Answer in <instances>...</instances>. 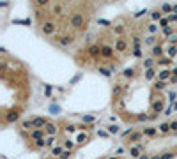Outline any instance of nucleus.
Segmentation results:
<instances>
[{
	"mask_svg": "<svg viewBox=\"0 0 177 159\" xmlns=\"http://www.w3.org/2000/svg\"><path fill=\"white\" fill-rule=\"evenodd\" d=\"M71 27L73 28H76V30H81V28H85V23H87V19H85V16L83 14H80V13H76V14H73L71 16Z\"/></svg>",
	"mask_w": 177,
	"mask_h": 159,
	"instance_id": "1",
	"label": "nucleus"
},
{
	"mask_svg": "<svg viewBox=\"0 0 177 159\" xmlns=\"http://www.w3.org/2000/svg\"><path fill=\"white\" fill-rule=\"evenodd\" d=\"M41 30H43V34H46V36H53L55 30H57V25L53 21H43V23H41Z\"/></svg>",
	"mask_w": 177,
	"mask_h": 159,
	"instance_id": "2",
	"label": "nucleus"
},
{
	"mask_svg": "<svg viewBox=\"0 0 177 159\" xmlns=\"http://www.w3.org/2000/svg\"><path fill=\"white\" fill-rule=\"evenodd\" d=\"M73 41H75V37L73 36H62V37H57V42L60 46H69L73 44Z\"/></svg>",
	"mask_w": 177,
	"mask_h": 159,
	"instance_id": "3",
	"label": "nucleus"
},
{
	"mask_svg": "<svg viewBox=\"0 0 177 159\" xmlns=\"http://www.w3.org/2000/svg\"><path fill=\"white\" fill-rule=\"evenodd\" d=\"M112 55H113V48L108 46V44H103L101 46V57L103 58H112Z\"/></svg>",
	"mask_w": 177,
	"mask_h": 159,
	"instance_id": "4",
	"label": "nucleus"
},
{
	"mask_svg": "<svg viewBox=\"0 0 177 159\" xmlns=\"http://www.w3.org/2000/svg\"><path fill=\"white\" fill-rule=\"evenodd\" d=\"M115 50L119 51V53H124V51H126L128 50V42L126 41H124V39H117V42H115Z\"/></svg>",
	"mask_w": 177,
	"mask_h": 159,
	"instance_id": "5",
	"label": "nucleus"
},
{
	"mask_svg": "<svg viewBox=\"0 0 177 159\" xmlns=\"http://www.w3.org/2000/svg\"><path fill=\"white\" fill-rule=\"evenodd\" d=\"M89 55L90 57H98V55H101V46L99 44H92V46H89Z\"/></svg>",
	"mask_w": 177,
	"mask_h": 159,
	"instance_id": "6",
	"label": "nucleus"
},
{
	"mask_svg": "<svg viewBox=\"0 0 177 159\" xmlns=\"http://www.w3.org/2000/svg\"><path fill=\"white\" fill-rule=\"evenodd\" d=\"M161 11H163V13H174V5H170V4H163V5H161Z\"/></svg>",
	"mask_w": 177,
	"mask_h": 159,
	"instance_id": "7",
	"label": "nucleus"
},
{
	"mask_svg": "<svg viewBox=\"0 0 177 159\" xmlns=\"http://www.w3.org/2000/svg\"><path fill=\"white\" fill-rule=\"evenodd\" d=\"M166 78H170V71H168V69H165V71L160 72V80H161V81H165Z\"/></svg>",
	"mask_w": 177,
	"mask_h": 159,
	"instance_id": "8",
	"label": "nucleus"
},
{
	"mask_svg": "<svg viewBox=\"0 0 177 159\" xmlns=\"http://www.w3.org/2000/svg\"><path fill=\"white\" fill-rule=\"evenodd\" d=\"M151 16H152L154 21H161V19H163V16H161L160 11H154V13H151Z\"/></svg>",
	"mask_w": 177,
	"mask_h": 159,
	"instance_id": "9",
	"label": "nucleus"
},
{
	"mask_svg": "<svg viewBox=\"0 0 177 159\" xmlns=\"http://www.w3.org/2000/svg\"><path fill=\"white\" fill-rule=\"evenodd\" d=\"M43 124H46L44 119H41V117H39V119H34V125L36 127H43Z\"/></svg>",
	"mask_w": 177,
	"mask_h": 159,
	"instance_id": "10",
	"label": "nucleus"
},
{
	"mask_svg": "<svg viewBox=\"0 0 177 159\" xmlns=\"http://www.w3.org/2000/svg\"><path fill=\"white\" fill-rule=\"evenodd\" d=\"M32 138H36V140H41V138H43V131H39V129H36V131L32 133Z\"/></svg>",
	"mask_w": 177,
	"mask_h": 159,
	"instance_id": "11",
	"label": "nucleus"
},
{
	"mask_svg": "<svg viewBox=\"0 0 177 159\" xmlns=\"http://www.w3.org/2000/svg\"><path fill=\"white\" fill-rule=\"evenodd\" d=\"M43 16H44V11H41V9H36V18L41 21L43 19ZM41 23H43V21H41Z\"/></svg>",
	"mask_w": 177,
	"mask_h": 159,
	"instance_id": "12",
	"label": "nucleus"
},
{
	"mask_svg": "<svg viewBox=\"0 0 177 159\" xmlns=\"http://www.w3.org/2000/svg\"><path fill=\"white\" fill-rule=\"evenodd\" d=\"M14 25H30V19H14Z\"/></svg>",
	"mask_w": 177,
	"mask_h": 159,
	"instance_id": "13",
	"label": "nucleus"
},
{
	"mask_svg": "<svg viewBox=\"0 0 177 159\" xmlns=\"http://www.w3.org/2000/svg\"><path fill=\"white\" fill-rule=\"evenodd\" d=\"M46 131H48L50 134H55V131H57V129H55V125H53V124H48V127H46Z\"/></svg>",
	"mask_w": 177,
	"mask_h": 159,
	"instance_id": "14",
	"label": "nucleus"
},
{
	"mask_svg": "<svg viewBox=\"0 0 177 159\" xmlns=\"http://www.w3.org/2000/svg\"><path fill=\"white\" fill-rule=\"evenodd\" d=\"M163 32H165V36H172V34H174V28H172V27H165Z\"/></svg>",
	"mask_w": 177,
	"mask_h": 159,
	"instance_id": "15",
	"label": "nucleus"
},
{
	"mask_svg": "<svg viewBox=\"0 0 177 159\" xmlns=\"http://www.w3.org/2000/svg\"><path fill=\"white\" fill-rule=\"evenodd\" d=\"M175 53H177V48H175V46H170V48H168V57H175Z\"/></svg>",
	"mask_w": 177,
	"mask_h": 159,
	"instance_id": "16",
	"label": "nucleus"
},
{
	"mask_svg": "<svg viewBox=\"0 0 177 159\" xmlns=\"http://www.w3.org/2000/svg\"><path fill=\"white\" fill-rule=\"evenodd\" d=\"M113 32H115V34H122V32H124V25H117L115 28H113Z\"/></svg>",
	"mask_w": 177,
	"mask_h": 159,
	"instance_id": "17",
	"label": "nucleus"
},
{
	"mask_svg": "<svg viewBox=\"0 0 177 159\" xmlns=\"http://www.w3.org/2000/svg\"><path fill=\"white\" fill-rule=\"evenodd\" d=\"M168 23H170V19H168V18H163V19L160 21V25H161L163 28H165V27H168Z\"/></svg>",
	"mask_w": 177,
	"mask_h": 159,
	"instance_id": "18",
	"label": "nucleus"
},
{
	"mask_svg": "<svg viewBox=\"0 0 177 159\" xmlns=\"http://www.w3.org/2000/svg\"><path fill=\"white\" fill-rule=\"evenodd\" d=\"M133 74H135V71H133V69H126V71H124V76H126V78H131Z\"/></svg>",
	"mask_w": 177,
	"mask_h": 159,
	"instance_id": "19",
	"label": "nucleus"
},
{
	"mask_svg": "<svg viewBox=\"0 0 177 159\" xmlns=\"http://www.w3.org/2000/svg\"><path fill=\"white\" fill-rule=\"evenodd\" d=\"M51 13H53V14H60V13H62V5H55Z\"/></svg>",
	"mask_w": 177,
	"mask_h": 159,
	"instance_id": "20",
	"label": "nucleus"
},
{
	"mask_svg": "<svg viewBox=\"0 0 177 159\" xmlns=\"http://www.w3.org/2000/svg\"><path fill=\"white\" fill-rule=\"evenodd\" d=\"M152 53H154V55H156V57H160V55H161V48H160V46H154V50H152Z\"/></svg>",
	"mask_w": 177,
	"mask_h": 159,
	"instance_id": "21",
	"label": "nucleus"
},
{
	"mask_svg": "<svg viewBox=\"0 0 177 159\" xmlns=\"http://www.w3.org/2000/svg\"><path fill=\"white\" fill-rule=\"evenodd\" d=\"M145 13H147V9H142V11H138V13H135V18H140V16H143Z\"/></svg>",
	"mask_w": 177,
	"mask_h": 159,
	"instance_id": "22",
	"label": "nucleus"
},
{
	"mask_svg": "<svg viewBox=\"0 0 177 159\" xmlns=\"http://www.w3.org/2000/svg\"><path fill=\"white\" fill-rule=\"evenodd\" d=\"M36 2H37V5H41V7H44L48 2H50V0H36Z\"/></svg>",
	"mask_w": 177,
	"mask_h": 159,
	"instance_id": "23",
	"label": "nucleus"
},
{
	"mask_svg": "<svg viewBox=\"0 0 177 159\" xmlns=\"http://www.w3.org/2000/svg\"><path fill=\"white\" fill-rule=\"evenodd\" d=\"M140 138H142V134H138V133H137V134H133L129 140H131V142H137V140H140Z\"/></svg>",
	"mask_w": 177,
	"mask_h": 159,
	"instance_id": "24",
	"label": "nucleus"
},
{
	"mask_svg": "<svg viewBox=\"0 0 177 159\" xmlns=\"http://www.w3.org/2000/svg\"><path fill=\"white\" fill-rule=\"evenodd\" d=\"M87 138H89L87 134H80V136H78V142H80V143H81V142H87Z\"/></svg>",
	"mask_w": 177,
	"mask_h": 159,
	"instance_id": "25",
	"label": "nucleus"
},
{
	"mask_svg": "<svg viewBox=\"0 0 177 159\" xmlns=\"http://www.w3.org/2000/svg\"><path fill=\"white\" fill-rule=\"evenodd\" d=\"M99 71H101L103 74H105V76H108V74H110V71H108L106 67H99Z\"/></svg>",
	"mask_w": 177,
	"mask_h": 159,
	"instance_id": "26",
	"label": "nucleus"
},
{
	"mask_svg": "<svg viewBox=\"0 0 177 159\" xmlns=\"http://www.w3.org/2000/svg\"><path fill=\"white\" fill-rule=\"evenodd\" d=\"M98 23H99V25H105V27H108V25H110V21H106V19H99Z\"/></svg>",
	"mask_w": 177,
	"mask_h": 159,
	"instance_id": "27",
	"label": "nucleus"
},
{
	"mask_svg": "<svg viewBox=\"0 0 177 159\" xmlns=\"http://www.w3.org/2000/svg\"><path fill=\"white\" fill-rule=\"evenodd\" d=\"M60 152H62V148H60V147H55V148H53V154H55V156H59Z\"/></svg>",
	"mask_w": 177,
	"mask_h": 159,
	"instance_id": "28",
	"label": "nucleus"
},
{
	"mask_svg": "<svg viewBox=\"0 0 177 159\" xmlns=\"http://www.w3.org/2000/svg\"><path fill=\"white\" fill-rule=\"evenodd\" d=\"M156 30H158V27H156V25H149V32H152V34H154Z\"/></svg>",
	"mask_w": 177,
	"mask_h": 159,
	"instance_id": "29",
	"label": "nucleus"
},
{
	"mask_svg": "<svg viewBox=\"0 0 177 159\" xmlns=\"http://www.w3.org/2000/svg\"><path fill=\"white\" fill-rule=\"evenodd\" d=\"M170 42H172V44H175V42H177V36H172V37H170Z\"/></svg>",
	"mask_w": 177,
	"mask_h": 159,
	"instance_id": "30",
	"label": "nucleus"
},
{
	"mask_svg": "<svg viewBox=\"0 0 177 159\" xmlns=\"http://www.w3.org/2000/svg\"><path fill=\"white\" fill-rule=\"evenodd\" d=\"M154 41H156L154 37H149V39H147V44H154Z\"/></svg>",
	"mask_w": 177,
	"mask_h": 159,
	"instance_id": "31",
	"label": "nucleus"
},
{
	"mask_svg": "<svg viewBox=\"0 0 177 159\" xmlns=\"http://www.w3.org/2000/svg\"><path fill=\"white\" fill-rule=\"evenodd\" d=\"M168 19H170V21H177V14H174V16H170Z\"/></svg>",
	"mask_w": 177,
	"mask_h": 159,
	"instance_id": "32",
	"label": "nucleus"
},
{
	"mask_svg": "<svg viewBox=\"0 0 177 159\" xmlns=\"http://www.w3.org/2000/svg\"><path fill=\"white\" fill-rule=\"evenodd\" d=\"M174 13H175V14H177V5H174Z\"/></svg>",
	"mask_w": 177,
	"mask_h": 159,
	"instance_id": "33",
	"label": "nucleus"
},
{
	"mask_svg": "<svg viewBox=\"0 0 177 159\" xmlns=\"http://www.w3.org/2000/svg\"><path fill=\"white\" fill-rule=\"evenodd\" d=\"M172 72H174V74H175V76H177V67H175V69H174V71H172Z\"/></svg>",
	"mask_w": 177,
	"mask_h": 159,
	"instance_id": "34",
	"label": "nucleus"
},
{
	"mask_svg": "<svg viewBox=\"0 0 177 159\" xmlns=\"http://www.w3.org/2000/svg\"><path fill=\"white\" fill-rule=\"evenodd\" d=\"M140 159H149V157H147V156H142V157H140Z\"/></svg>",
	"mask_w": 177,
	"mask_h": 159,
	"instance_id": "35",
	"label": "nucleus"
}]
</instances>
